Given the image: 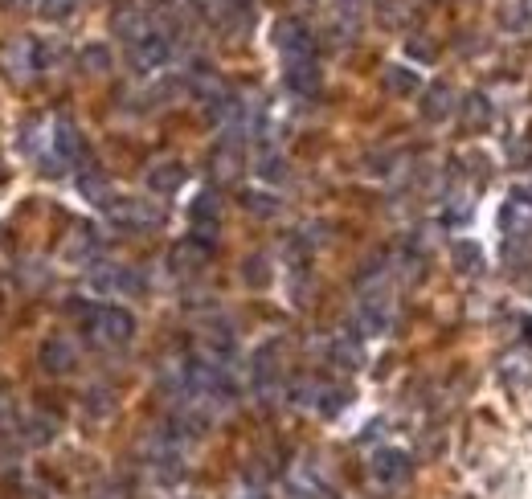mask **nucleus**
Here are the masks:
<instances>
[{
    "mask_svg": "<svg viewBox=\"0 0 532 499\" xmlns=\"http://www.w3.org/2000/svg\"><path fill=\"white\" fill-rule=\"evenodd\" d=\"M508 156H512V164H516V168H528V164H532V148H528V144L508 148Z\"/></svg>",
    "mask_w": 532,
    "mask_h": 499,
    "instance_id": "38",
    "label": "nucleus"
},
{
    "mask_svg": "<svg viewBox=\"0 0 532 499\" xmlns=\"http://www.w3.org/2000/svg\"><path fill=\"white\" fill-rule=\"evenodd\" d=\"M500 21H504V29H512V33H524V29H528V9L520 5V0H512V5H504Z\"/></svg>",
    "mask_w": 532,
    "mask_h": 499,
    "instance_id": "32",
    "label": "nucleus"
},
{
    "mask_svg": "<svg viewBox=\"0 0 532 499\" xmlns=\"http://www.w3.org/2000/svg\"><path fill=\"white\" fill-rule=\"evenodd\" d=\"M78 70L82 74H91V78H103L107 70H111V50H107V45H82V50H78Z\"/></svg>",
    "mask_w": 532,
    "mask_h": 499,
    "instance_id": "24",
    "label": "nucleus"
},
{
    "mask_svg": "<svg viewBox=\"0 0 532 499\" xmlns=\"http://www.w3.org/2000/svg\"><path fill=\"white\" fill-rule=\"evenodd\" d=\"M25 446H46V442H54V434H58V418L54 414H25V418H17V430H13Z\"/></svg>",
    "mask_w": 532,
    "mask_h": 499,
    "instance_id": "17",
    "label": "nucleus"
},
{
    "mask_svg": "<svg viewBox=\"0 0 532 499\" xmlns=\"http://www.w3.org/2000/svg\"><path fill=\"white\" fill-rule=\"evenodd\" d=\"M275 50L283 54V62L316 58V37L299 17H283V21H275Z\"/></svg>",
    "mask_w": 532,
    "mask_h": 499,
    "instance_id": "5",
    "label": "nucleus"
},
{
    "mask_svg": "<svg viewBox=\"0 0 532 499\" xmlns=\"http://www.w3.org/2000/svg\"><path fill=\"white\" fill-rule=\"evenodd\" d=\"M189 221H193V238L213 246V234H217V225H221V197L213 189L197 193V201L189 205Z\"/></svg>",
    "mask_w": 532,
    "mask_h": 499,
    "instance_id": "13",
    "label": "nucleus"
},
{
    "mask_svg": "<svg viewBox=\"0 0 532 499\" xmlns=\"http://www.w3.org/2000/svg\"><path fill=\"white\" fill-rule=\"evenodd\" d=\"M410 471H414L410 455H406V450H397V446H385L369 459V479L381 483V487H402L410 479Z\"/></svg>",
    "mask_w": 532,
    "mask_h": 499,
    "instance_id": "9",
    "label": "nucleus"
},
{
    "mask_svg": "<svg viewBox=\"0 0 532 499\" xmlns=\"http://www.w3.org/2000/svg\"><path fill=\"white\" fill-rule=\"evenodd\" d=\"M324 381H316V377H299L295 385H291V401L299 405V410H316L320 414V401H324Z\"/></svg>",
    "mask_w": 532,
    "mask_h": 499,
    "instance_id": "26",
    "label": "nucleus"
},
{
    "mask_svg": "<svg viewBox=\"0 0 532 499\" xmlns=\"http://www.w3.org/2000/svg\"><path fill=\"white\" fill-rule=\"evenodd\" d=\"M209 258H213V246L189 234V238H181L168 250V270H172V275H197L201 266H209Z\"/></svg>",
    "mask_w": 532,
    "mask_h": 499,
    "instance_id": "11",
    "label": "nucleus"
},
{
    "mask_svg": "<svg viewBox=\"0 0 532 499\" xmlns=\"http://www.w3.org/2000/svg\"><path fill=\"white\" fill-rule=\"evenodd\" d=\"M258 176L266 180V185H279V180H287V160L275 148L271 135H258Z\"/></svg>",
    "mask_w": 532,
    "mask_h": 499,
    "instance_id": "21",
    "label": "nucleus"
},
{
    "mask_svg": "<svg viewBox=\"0 0 532 499\" xmlns=\"http://www.w3.org/2000/svg\"><path fill=\"white\" fill-rule=\"evenodd\" d=\"M111 29H115V37H123L127 45H136V41H144L156 25H152V13H148V9L127 5V9H119V13L111 17Z\"/></svg>",
    "mask_w": 532,
    "mask_h": 499,
    "instance_id": "15",
    "label": "nucleus"
},
{
    "mask_svg": "<svg viewBox=\"0 0 532 499\" xmlns=\"http://www.w3.org/2000/svg\"><path fill=\"white\" fill-rule=\"evenodd\" d=\"M369 5H373V0H340V17H336V21H344V25H352V29H361V17H365Z\"/></svg>",
    "mask_w": 532,
    "mask_h": 499,
    "instance_id": "31",
    "label": "nucleus"
},
{
    "mask_svg": "<svg viewBox=\"0 0 532 499\" xmlns=\"http://www.w3.org/2000/svg\"><path fill=\"white\" fill-rule=\"evenodd\" d=\"M459 107H463V123H467V131H479V127L492 123V103H487V95H467Z\"/></svg>",
    "mask_w": 532,
    "mask_h": 499,
    "instance_id": "27",
    "label": "nucleus"
},
{
    "mask_svg": "<svg viewBox=\"0 0 532 499\" xmlns=\"http://www.w3.org/2000/svg\"><path fill=\"white\" fill-rule=\"evenodd\" d=\"M332 360H336L340 369H357V365H361V348L348 344V340H336V344H332Z\"/></svg>",
    "mask_w": 532,
    "mask_h": 499,
    "instance_id": "30",
    "label": "nucleus"
},
{
    "mask_svg": "<svg viewBox=\"0 0 532 499\" xmlns=\"http://www.w3.org/2000/svg\"><path fill=\"white\" fill-rule=\"evenodd\" d=\"M78 193L91 201V205H99V209H111V205H115L111 180H107L99 168H82V172H78Z\"/></svg>",
    "mask_w": 532,
    "mask_h": 499,
    "instance_id": "22",
    "label": "nucleus"
},
{
    "mask_svg": "<svg viewBox=\"0 0 532 499\" xmlns=\"http://www.w3.org/2000/svg\"><path fill=\"white\" fill-rule=\"evenodd\" d=\"M406 54H410L414 62H434V45H430L426 37H410V41H406Z\"/></svg>",
    "mask_w": 532,
    "mask_h": 499,
    "instance_id": "36",
    "label": "nucleus"
},
{
    "mask_svg": "<svg viewBox=\"0 0 532 499\" xmlns=\"http://www.w3.org/2000/svg\"><path fill=\"white\" fill-rule=\"evenodd\" d=\"M357 328L361 336H385L393 328V299L389 291H365L361 303H357Z\"/></svg>",
    "mask_w": 532,
    "mask_h": 499,
    "instance_id": "7",
    "label": "nucleus"
},
{
    "mask_svg": "<svg viewBox=\"0 0 532 499\" xmlns=\"http://www.w3.org/2000/svg\"><path fill=\"white\" fill-rule=\"evenodd\" d=\"M54 152H58L62 168H70V164H82V160H86V140H82L78 123H74V119H66V115H58V119H54Z\"/></svg>",
    "mask_w": 532,
    "mask_h": 499,
    "instance_id": "14",
    "label": "nucleus"
},
{
    "mask_svg": "<svg viewBox=\"0 0 532 499\" xmlns=\"http://www.w3.org/2000/svg\"><path fill=\"white\" fill-rule=\"evenodd\" d=\"M70 315L82 324V332L91 336V344L99 348H127L136 340V315L111 307V303H70Z\"/></svg>",
    "mask_w": 532,
    "mask_h": 499,
    "instance_id": "1",
    "label": "nucleus"
},
{
    "mask_svg": "<svg viewBox=\"0 0 532 499\" xmlns=\"http://www.w3.org/2000/svg\"><path fill=\"white\" fill-rule=\"evenodd\" d=\"M181 185H185V164H181V160H156V164L148 168V189H152L156 197H172Z\"/></svg>",
    "mask_w": 532,
    "mask_h": 499,
    "instance_id": "19",
    "label": "nucleus"
},
{
    "mask_svg": "<svg viewBox=\"0 0 532 499\" xmlns=\"http://www.w3.org/2000/svg\"><path fill=\"white\" fill-rule=\"evenodd\" d=\"M209 172H213L217 185H234V180L242 176V148L221 140V144L213 148V156H209Z\"/></svg>",
    "mask_w": 532,
    "mask_h": 499,
    "instance_id": "18",
    "label": "nucleus"
},
{
    "mask_svg": "<svg viewBox=\"0 0 532 499\" xmlns=\"http://www.w3.org/2000/svg\"><path fill=\"white\" fill-rule=\"evenodd\" d=\"M250 389L262 401H271L279 393V344L275 340H266L262 348H254V356H250Z\"/></svg>",
    "mask_w": 532,
    "mask_h": 499,
    "instance_id": "6",
    "label": "nucleus"
},
{
    "mask_svg": "<svg viewBox=\"0 0 532 499\" xmlns=\"http://www.w3.org/2000/svg\"><path fill=\"white\" fill-rule=\"evenodd\" d=\"M385 90L406 99V95H414V90H422V78L410 66H385Z\"/></svg>",
    "mask_w": 532,
    "mask_h": 499,
    "instance_id": "25",
    "label": "nucleus"
},
{
    "mask_svg": "<svg viewBox=\"0 0 532 499\" xmlns=\"http://www.w3.org/2000/svg\"><path fill=\"white\" fill-rule=\"evenodd\" d=\"M283 82L295 90L299 99H312V95H320V66H316V58H303V62H283Z\"/></svg>",
    "mask_w": 532,
    "mask_h": 499,
    "instance_id": "16",
    "label": "nucleus"
},
{
    "mask_svg": "<svg viewBox=\"0 0 532 499\" xmlns=\"http://www.w3.org/2000/svg\"><path fill=\"white\" fill-rule=\"evenodd\" d=\"M242 279H246L250 287H266V279H271V270H266V258H262V254L246 258V270H242Z\"/></svg>",
    "mask_w": 532,
    "mask_h": 499,
    "instance_id": "33",
    "label": "nucleus"
},
{
    "mask_svg": "<svg viewBox=\"0 0 532 499\" xmlns=\"http://www.w3.org/2000/svg\"><path fill=\"white\" fill-rule=\"evenodd\" d=\"M17 430V414H13V405L0 397V434H13Z\"/></svg>",
    "mask_w": 532,
    "mask_h": 499,
    "instance_id": "37",
    "label": "nucleus"
},
{
    "mask_svg": "<svg viewBox=\"0 0 532 499\" xmlns=\"http://www.w3.org/2000/svg\"><path fill=\"white\" fill-rule=\"evenodd\" d=\"M500 225H504V234H508V246L532 242V197H528V193H512V197L504 201Z\"/></svg>",
    "mask_w": 532,
    "mask_h": 499,
    "instance_id": "10",
    "label": "nucleus"
},
{
    "mask_svg": "<svg viewBox=\"0 0 532 499\" xmlns=\"http://www.w3.org/2000/svg\"><path fill=\"white\" fill-rule=\"evenodd\" d=\"M86 410H91L95 418H103V414L115 410V397H111L107 389H91V393H86Z\"/></svg>",
    "mask_w": 532,
    "mask_h": 499,
    "instance_id": "34",
    "label": "nucleus"
},
{
    "mask_svg": "<svg viewBox=\"0 0 532 499\" xmlns=\"http://www.w3.org/2000/svg\"><path fill=\"white\" fill-rule=\"evenodd\" d=\"M107 213L115 225H123V230H156L164 221V209L156 201H144V197H119Z\"/></svg>",
    "mask_w": 532,
    "mask_h": 499,
    "instance_id": "8",
    "label": "nucleus"
},
{
    "mask_svg": "<svg viewBox=\"0 0 532 499\" xmlns=\"http://www.w3.org/2000/svg\"><path fill=\"white\" fill-rule=\"evenodd\" d=\"M242 205H246V213H254V217H275V213H279V201H275L271 193H242Z\"/></svg>",
    "mask_w": 532,
    "mask_h": 499,
    "instance_id": "29",
    "label": "nucleus"
},
{
    "mask_svg": "<svg viewBox=\"0 0 532 499\" xmlns=\"http://www.w3.org/2000/svg\"><path fill=\"white\" fill-rule=\"evenodd\" d=\"M172 54H176V41H172L168 29H152L144 41L127 45V58H131V70H136V74H152V70L168 66Z\"/></svg>",
    "mask_w": 532,
    "mask_h": 499,
    "instance_id": "3",
    "label": "nucleus"
},
{
    "mask_svg": "<svg viewBox=\"0 0 532 499\" xmlns=\"http://www.w3.org/2000/svg\"><path fill=\"white\" fill-rule=\"evenodd\" d=\"M91 287L99 295H111V299H123V295H140L144 291V275L136 266H119V262H103L91 270Z\"/></svg>",
    "mask_w": 532,
    "mask_h": 499,
    "instance_id": "4",
    "label": "nucleus"
},
{
    "mask_svg": "<svg viewBox=\"0 0 532 499\" xmlns=\"http://www.w3.org/2000/svg\"><path fill=\"white\" fill-rule=\"evenodd\" d=\"M99 250H103V238H99L95 225H78L74 238L66 242V254H70L74 262H95V258H99Z\"/></svg>",
    "mask_w": 532,
    "mask_h": 499,
    "instance_id": "23",
    "label": "nucleus"
},
{
    "mask_svg": "<svg viewBox=\"0 0 532 499\" xmlns=\"http://www.w3.org/2000/svg\"><path fill=\"white\" fill-rule=\"evenodd\" d=\"M37 360H41V373L66 377V373H74V365H78V344H74L70 336H50L46 344H41Z\"/></svg>",
    "mask_w": 532,
    "mask_h": 499,
    "instance_id": "12",
    "label": "nucleus"
},
{
    "mask_svg": "<svg viewBox=\"0 0 532 499\" xmlns=\"http://www.w3.org/2000/svg\"><path fill=\"white\" fill-rule=\"evenodd\" d=\"M0 5H13V0H0Z\"/></svg>",
    "mask_w": 532,
    "mask_h": 499,
    "instance_id": "40",
    "label": "nucleus"
},
{
    "mask_svg": "<svg viewBox=\"0 0 532 499\" xmlns=\"http://www.w3.org/2000/svg\"><path fill=\"white\" fill-rule=\"evenodd\" d=\"M451 258H455V266L463 270V275H475V270H483V250H479V242H455V246H451Z\"/></svg>",
    "mask_w": 532,
    "mask_h": 499,
    "instance_id": "28",
    "label": "nucleus"
},
{
    "mask_svg": "<svg viewBox=\"0 0 532 499\" xmlns=\"http://www.w3.org/2000/svg\"><path fill=\"white\" fill-rule=\"evenodd\" d=\"M0 74H5L13 86H29L41 74L37 41L33 37H9V41H0Z\"/></svg>",
    "mask_w": 532,
    "mask_h": 499,
    "instance_id": "2",
    "label": "nucleus"
},
{
    "mask_svg": "<svg viewBox=\"0 0 532 499\" xmlns=\"http://www.w3.org/2000/svg\"><path fill=\"white\" fill-rule=\"evenodd\" d=\"M459 95L447 86V82H434L426 95H422V115L430 119V123H442V119H451L455 111H459V103H455Z\"/></svg>",
    "mask_w": 532,
    "mask_h": 499,
    "instance_id": "20",
    "label": "nucleus"
},
{
    "mask_svg": "<svg viewBox=\"0 0 532 499\" xmlns=\"http://www.w3.org/2000/svg\"><path fill=\"white\" fill-rule=\"evenodd\" d=\"M238 5H254V0H238Z\"/></svg>",
    "mask_w": 532,
    "mask_h": 499,
    "instance_id": "39",
    "label": "nucleus"
},
{
    "mask_svg": "<svg viewBox=\"0 0 532 499\" xmlns=\"http://www.w3.org/2000/svg\"><path fill=\"white\" fill-rule=\"evenodd\" d=\"M74 9H78V0H41V13H46V17H54V21L70 17Z\"/></svg>",
    "mask_w": 532,
    "mask_h": 499,
    "instance_id": "35",
    "label": "nucleus"
}]
</instances>
